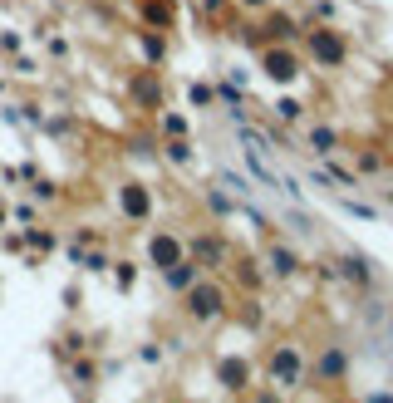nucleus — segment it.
<instances>
[{"mask_svg": "<svg viewBox=\"0 0 393 403\" xmlns=\"http://www.w3.org/2000/svg\"><path fill=\"white\" fill-rule=\"evenodd\" d=\"M187 310H192V320H216L221 315V291L216 286H192V296H187Z\"/></svg>", "mask_w": 393, "mask_h": 403, "instance_id": "obj_1", "label": "nucleus"}, {"mask_svg": "<svg viewBox=\"0 0 393 403\" xmlns=\"http://www.w3.org/2000/svg\"><path fill=\"white\" fill-rule=\"evenodd\" d=\"M271 379H276L281 389H295V384H300V354H295V349H276V359H271Z\"/></svg>", "mask_w": 393, "mask_h": 403, "instance_id": "obj_2", "label": "nucleus"}, {"mask_svg": "<svg viewBox=\"0 0 393 403\" xmlns=\"http://www.w3.org/2000/svg\"><path fill=\"white\" fill-rule=\"evenodd\" d=\"M315 54L329 59V64H339V59H344V45H339L334 35H315Z\"/></svg>", "mask_w": 393, "mask_h": 403, "instance_id": "obj_3", "label": "nucleus"}, {"mask_svg": "<svg viewBox=\"0 0 393 403\" xmlns=\"http://www.w3.org/2000/svg\"><path fill=\"white\" fill-rule=\"evenodd\" d=\"M266 69H271L276 79H291V74H295V54H281V49H271V54H266Z\"/></svg>", "mask_w": 393, "mask_h": 403, "instance_id": "obj_4", "label": "nucleus"}, {"mask_svg": "<svg viewBox=\"0 0 393 403\" xmlns=\"http://www.w3.org/2000/svg\"><path fill=\"white\" fill-rule=\"evenodd\" d=\"M153 261L168 271V266H177V241H168V236H158L153 241Z\"/></svg>", "mask_w": 393, "mask_h": 403, "instance_id": "obj_5", "label": "nucleus"}, {"mask_svg": "<svg viewBox=\"0 0 393 403\" xmlns=\"http://www.w3.org/2000/svg\"><path fill=\"white\" fill-rule=\"evenodd\" d=\"M339 374H344V349H329L319 359V379H339Z\"/></svg>", "mask_w": 393, "mask_h": 403, "instance_id": "obj_6", "label": "nucleus"}, {"mask_svg": "<svg viewBox=\"0 0 393 403\" xmlns=\"http://www.w3.org/2000/svg\"><path fill=\"white\" fill-rule=\"evenodd\" d=\"M295 266H300V261H295V251H286V246H276V251H271V271H276V276H291Z\"/></svg>", "mask_w": 393, "mask_h": 403, "instance_id": "obj_7", "label": "nucleus"}, {"mask_svg": "<svg viewBox=\"0 0 393 403\" xmlns=\"http://www.w3.org/2000/svg\"><path fill=\"white\" fill-rule=\"evenodd\" d=\"M163 276H168V286H172V291H187V286H192V266H168V271H163Z\"/></svg>", "mask_w": 393, "mask_h": 403, "instance_id": "obj_8", "label": "nucleus"}, {"mask_svg": "<svg viewBox=\"0 0 393 403\" xmlns=\"http://www.w3.org/2000/svg\"><path fill=\"white\" fill-rule=\"evenodd\" d=\"M344 276H349V281H369V266H364L359 256H349V261H344Z\"/></svg>", "mask_w": 393, "mask_h": 403, "instance_id": "obj_9", "label": "nucleus"}, {"mask_svg": "<svg viewBox=\"0 0 393 403\" xmlns=\"http://www.w3.org/2000/svg\"><path fill=\"white\" fill-rule=\"evenodd\" d=\"M196 256H201V261H221V246H216V241H196Z\"/></svg>", "mask_w": 393, "mask_h": 403, "instance_id": "obj_10", "label": "nucleus"}, {"mask_svg": "<svg viewBox=\"0 0 393 403\" xmlns=\"http://www.w3.org/2000/svg\"><path fill=\"white\" fill-rule=\"evenodd\" d=\"M315 148L329 153V148H334V133H329V128H315Z\"/></svg>", "mask_w": 393, "mask_h": 403, "instance_id": "obj_11", "label": "nucleus"}, {"mask_svg": "<svg viewBox=\"0 0 393 403\" xmlns=\"http://www.w3.org/2000/svg\"><path fill=\"white\" fill-rule=\"evenodd\" d=\"M276 113H281V118H300V103H295V99H281V103H276Z\"/></svg>", "mask_w": 393, "mask_h": 403, "instance_id": "obj_12", "label": "nucleus"}, {"mask_svg": "<svg viewBox=\"0 0 393 403\" xmlns=\"http://www.w3.org/2000/svg\"><path fill=\"white\" fill-rule=\"evenodd\" d=\"M123 206H133V211H143L148 202H143V192H123Z\"/></svg>", "mask_w": 393, "mask_h": 403, "instance_id": "obj_13", "label": "nucleus"}, {"mask_svg": "<svg viewBox=\"0 0 393 403\" xmlns=\"http://www.w3.org/2000/svg\"><path fill=\"white\" fill-rule=\"evenodd\" d=\"M364 403H393V394H369Z\"/></svg>", "mask_w": 393, "mask_h": 403, "instance_id": "obj_14", "label": "nucleus"}, {"mask_svg": "<svg viewBox=\"0 0 393 403\" xmlns=\"http://www.w3.org/2000/svg\"><path fill=\"white\" fill-rule=\"evenodd\" d=\"M246 5H266V0H246Z\"/></svg>", "mask_w": 393, "mask_h": 403, "instance_id": "obj_15", "label": "nucleus"}]
</instances>
